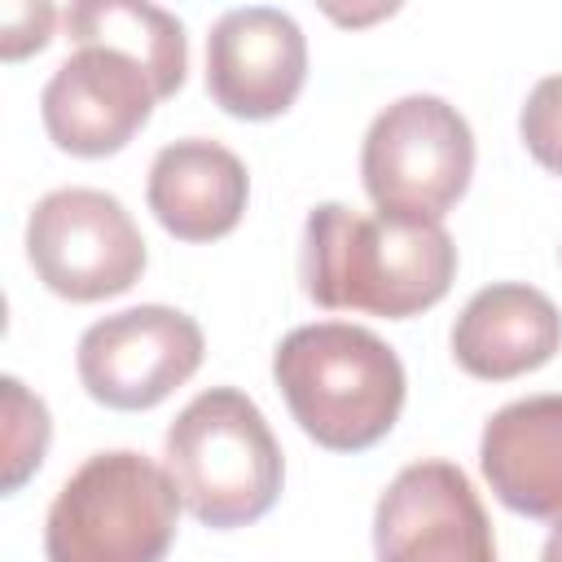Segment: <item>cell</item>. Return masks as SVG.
I'll return each instance as SVG.
<instances>
[{
	"label": "cell",
	"instance_id": "7",
	"mask_svg": "<svg viewBox=\"0 0 562 562\" xmlns=\"http://www.w3.org/2000/svg\"><path fill=\"white\" fill-rule=\"evenodd\" d=\"M26 259L40 285L66 303H101L145 272V237L105 189H53L26 215Z\"/></svg>",
	"mask_w": 562,
	"mask_h": 562
},
{
	"label": "cell",
	"instance_id": "9",
	"mask_svg": "<svg viewBox=\"0 0 562 562\" xmlns=\"http://www.w3.org/2000/svg\"><path fill=\"white\" fill-rule=\"evenodd\" d=\"M378 562H496L492 518L461 465L426 457L404 465L373 509Z\"/></svg>",
	"mask_w": 562,
	"mask_h": 562
},
{
	"label": "cell",
	"instance_id": "4",
	"mask_svg": "<svg viewBox=\"0 0 562 562\" xmlns=\"http://www.w3.org/2000/svg\"><path fill=\"white\" fill-rule=\"evenodd\" d=\"M162 465L184 509L211 531L259 522L281 487L285 457L263 408L237 386L193 395L162 435Z\"/></svg>",
	"mask_w": 562,
	"mask_h": 562
},
{
	"label": "cell",
	"instance_id": "2",
	"mask_svg": "<svg viewBox=\"0 0 562 562\" xmlns=\"http://www.w3.org/2000/svg\"><path fill=\"white\" fill-rule=\"evenodd\" d=\"M299 281L325 312L408 321L452 290L457 246L430 220L360 215L342 202H321L303 220Z\"/></svg>",
	"mask_w": 562,
	"mask_h": 562
},
{
	"label": "cell",
	"instance_id": "13",
	"mask_svg": "<svg viewBox=\"0 0 562 562\" xmlns=\"http://www.w3.org/2000/svg\"><path fill=\"white\" fill-rule=\"evenodd\" d=\"M145 202L176 241H189V246L220 241L246 215L250 176L228 145L206 136H184L154 154Z\"/></svg>",
	"mask_w": 562,
	"mask_h": 562
},
{
	"label": "cell",
	"instance_id": "6",
	"mask_svg": "<svg viewBox=\"0 0 562 562\" xmlns=\"http://www.w3.org/2000/svg\"><path fill=\"white\" fill-rule=\"evenodd\" d=\"M474 132L457 105L435 92H408L382 105L360 145V180L382 215L439 224L470 189Z\"/></svg>",
	"mask_w": 562,
	"mask_h": 562
},
{
	"label": "cell",
	"instance_id": "3",
	"mask_svg": "<svg viewBox=\"0 0 562 562\" xmlns=\"http://www.w3.org/2000/svg\"><path fill=\"white\" fill-rule=\"evenodd\" d=\"M272 382L299 430L329 452H364L382 443L408 395L395 347L351 321L290 329L272 351Z\"/></svg>",
	"mask_w": 562,
	"mask_h": 562
},
{
	"label": "cell",
	"instance_id": "14",
	"mask_svg": "<svg viewBox=\"0 0 562 562\" xmlns=\"http://www.w3.org/2000/svg\"><path fill=\"white\" fill-rule=\"evenodd\" d=\"M53 439V422L40 395H31L18 378H4V492H18L44 461Z\"/></svg>",
	"mask_w": 562,
	"mask_h": 562
},
{
	"label": "cell",
	"instance_id": "12",
	"mask_svg": "<svg viewBox=\"0 0 562 562\" xmlns=\"http://www.w3.org/2000/svg\"><path fill=\"white\" fill-rule=\"evenodd\" d=\"M479 470L505 509L562 527V395L496 408L479 435Z\"/></svg>",
	"mask_w": 562,
	"mask_h": 562
},
{
	"label": "cell",
	"instance_id": "16",
	"mask_svg": "<svg viewBox=\"0 0 562 562\" xmlns=\"http://www.w3.org/2000/svg\"><path fill=\"white\" fill-rule=\"evenodd\" d=\"M57 18L61 13L53 4H4L0 9V57L18 61L26 53H40L53 40Z\"/></svg>",
	"mask_w": 562,
	"mask_h": 562
},
{
	"label": "cell",
	"instance_id": "11",
	"mask_svg": "<svg viewBox=\"0 0 562 562\" xmlns=\"http://www.w3.org/2000/svg\"><path fill=\"white\" fill-rule=\"evenodd\" d=\"M452 360L479 382H509L544 369L562 351L558 303L527 281H496L470 294L452 321Z\"/></svg>",
	"mask_w": 562,
	"mask_h": 562
},
{
	"label": "cell",
	"instance_id": "15",
	"mask_svg": "<svg viewBox=\"0 0 562 562\" xmlns=\"http://www.w3.org/2000/svg\"><path fill=\"white\" fill-rule=\"evenodd\" d=\"M518 136L544 171L562 176V75L536 79L518 110Z\"/></svg>",
	"mask_w": 562,
	"mask_h": 562
},
{
	"label": "cell",
	"instance_id": "10",
	"mask_svg": "<svg viewBox=\"0 0 562 562\" xmlns=\"http://www.w3.org/2000/svg\"><path fill=\"white\" fill-rule=\"evenodd\" d=\"M307 83V35L303 26L268 4L228 9L206 35V92L211 101L246 123L285 114Z\"/></svg>",
	"mask_w": 562,
	"mask_h": 562
},
{
	"label": "cell",
	"instance_id": "5",
	"mask_svg": "<svg viewBox=\"0 0 562 562\" xmlns=\"http://www.w3.org/2000/svg\"><path fill=\"white\" fill-rule=\"evenodd\" d=\"M180 509L167 465L136 448L92 452L48 505L44 553L48 562H162Z\"/></svg>",
	"mask_w": 562,
	"mask_h": 562
},
{
	"label": "cell",
	"instance_id": "17",
	"mask_svg": "<svg viewBox=\"0 0 562 562\" xmlns=\"http://www.w3.org/2000/svg\"><path fill=\"white\" fill-rule=\"evenodd\" d=\"M540 562H562V527L549 531V540H544V549H540Z\"/></svg>",
	"mask_w": 562,
	"mask_h": 562
},
{
	"label": "cell",
	"instance_id": "1",
	"mask_svg": "<svg viewBox=\"0 0 562 562\" xmlns=\"http://www.w3.org/2000/svg\"><path fill=\"white\" fill-rule=\"evenodd\" d=\"M61 26L75 53L40 92L44 132L61 154L110 158L184 83V26L176 13L140 0L70 4L61 9Z\"/></svg>",
	"mask_w": 562,
	"mask_h": 562
},
{
	"label": "cell",
	"instance_id": "8",
	"mask_svg": "<svg viewBox=\"0 0 562 562\" xmlns=\"http://www.w3.org/2000/svg\"><path fill=\"white\" fill-rule=\"evenodd\" d=\"M206 356L202 325L167 303L123 307L83 329L75 351L79 386L119 413H145L180 391Z\"/></svg>",
	"mask_w": 562,
	"mask_h": 562
}]
</instances>
